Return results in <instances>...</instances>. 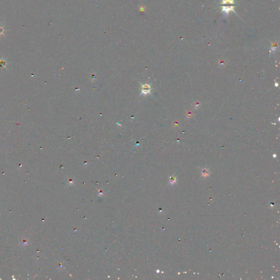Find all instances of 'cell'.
<instances>
[{"mask_svg":"<svg viewBox=\"0 0 280 280\" xmlns=\"http://www.w3.org/2000/svg\"><path fill=\"white\" fill-rule=\"evenodd\" d=\"M141 90H142V93L143 94H148L150 93V91H151V86H150V85H149L148 84H147L142 85L141 88Z\"/></svg>","mask_w":280,"mask_h":280,"instance_id":"cell-1","label":"cell"},{"mask_svg":"<svg viewBox=\"0 0 280 280\" xmlns=\"http://www.w3.org/2000/svg\"><path fill=\"white\" fill-rule=\"evenodd\" d=\"M209 173H210V172L208 170L205 169V170H202V176H208V175H209Z\"/></svg>","mask_w":280,"mask_h":280,"instance_id":"cell-2","label":"cell"},{"mask_svg":"<svg viewBox=\"0 0 280 280\" xmlns=\"http://www.w3.org/2000/svg\"><path fill=\"white\" fill-rule=\"evenodd\" d=\"M233 3V0H223L222 3Z\"/></svg>","mask_w":280,"mask_h":280,"instance_id":"cell-3","label":"cell"},{"mask_svg":"<svg viewBox=\"0 0 280 280\" xmlns=\"http://www.w3.org/2000/svg\"><path fill=\"white\" fill-rule=\"evenodd\" d=\"M230 8H229V7H228H228H226V9H223V11H224L226 13H228V12H229V10H233L232 8H233V7H231V8L230 9H229Z\"/></svg>","mask_w":280,"mask_h":280,"instance_id":"cell-5","label":"cell"},{"mask_svg":"<svg viewBox=\"0 0 280 280\" xmlns=\"http://www.w3.org/2000/svg\"><path fill=\"white\" fill-rule=\"evenodd\" d=\"M176 178H175L174 177H172L171 179H170V183H171V184H173L174 183H175L176 182Z\"/></svg>","mask_w":280,"mask_h":280,"instance_id":"cell-4","label":"cell"}]
</instances>
